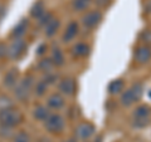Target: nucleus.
Instances as JSON below:
<instances>
[{"mask_svg":"<svg viewBox=\"0 0 151 142\" xmlns=\"http://www.w3.org/2000/svg\"><path fill=\"white\" fill-rule=\"evenodd\" d=\"M94 3H96L100 8H107L108 4L111 3V0H94Z\"/></svg>","mask_w":151,"mask_h":142,"instance_id":"nucleus-29","label":"nucleus"},{"mask_svg":"<svg viewBox=\"0 0 151 142\" xmlns=\"http://www.w3.org/2000/svg\"><path fill=\"white\" fill-rule=\"evenodd\" d=\"M141 40L144 42L145 45L151 47V30H144L142 34H141Z\"/></svg>","mask_w":151,"mask_h":142,"instance_id":"nucleus-28","label":"nucleus"},{"mask_svg":"<svg viewBox=\"0 0 151 142\" xmlns=\"http://www.w3.org/2000/svg\"><path fill=\"white\" fill-rule=\"evenodd\" d=\"M103 20V14L100 10H91L83 14L81 19V25L87 30H93L96 29Z\"/></svg>","mask_w":151,"mask_h":142,"instance_id":"nucleus-5","label":"nucleus"},{"mask_svg":"<svg viewBox=\"0 0 151 142\" xmlns=\"http://www.w3.org/2000/svg\"><path fill=\"white\" fill-rule=\"evenodd\" d=\"M13 130L14 128H12V127H6V126L0 125V137H1V138H5V140L13 138L14 133H15Z\"/></svg>","mask_w":151,"mask_h":142,"instance_id":"nucleus-26","label":"nucleus"},{"mask_svg":"<svg viewBox=\"0 0 151 142\" xmlns=\"http://www.w3.org/2000/svg\"><path fill=\"white\" fill-rule=\"evenodd\" d=\"M23 122V113L14 106L0 108V125L15 128Z\"/></svg>","mask_w":151,"mask_h":142,"instance_id":"nucleus-1","label":"nucleus"},{"mask_svg":"<svg viewBox=\"0 0 151 142\" xmlns=\"http://www.w3.org/2000/svg\"><path fill=\"white\" fill-rule=\"evenodd\" d=\"M18 82H19V72L15 68L8 70V72L5 73V75H4V82L3 83L6 88L13 89Z\"/></svg>","mask_w":151,"mask_h":142,"instance_id":"nucleus-15","label":"nucleus"},{"mask_svg":"<svg viewBox=\"0 0 151 142\" xmlns=\"http://www.w3.org/2000/svg\"><path fill=\"white\" fill-rule=\"evenodd\" d=\"M53 18H54V16H53V14H52L50 11H45L43 15H40L39 18L37 19V23H38V25H39V27L44 28V27L48 24V23H49Z\"/></svg>","mask_w":151,"mask_h":142,"instance_id":"nucleus-25","label":"nucleus"},{"mask_svg":"<svg viewBox=\"0 0 151 142\" xmlns=\"http://www.w3.org/2000/svg\"><path fill=\"white\" fill-rule=\"evenodd\" d=\"M44 50H47V45H45V44H42V45H39V48H38L37 54H38V55H43V54H45Z\"/></svg>","mask_w":151,"mask_h":142,"instance_id":"nucleus-31","label":"nucleus"},{"mask_svg":"<svg viewBox=\"0 0 151 142\" xmlns=\"http://www.w3.org/2000/svg\"><path fill=\"white\" fill-rule=\"evenodd\" d=\"M48 88H49V84L45 82L44 79L42 80H38L37 83H34V87H33V93L38 97H43L45 96V93L48 92Z\"/></svg>","mask_w":151,"mask_h":142,"instance_id":"nucleus-22","label":"nucleus"},{"mask_svg":"<svg viewBox=\"0 0 151 142\" xmlns=\"http://www.w3.org/2000/svg\"><path fill=\"white\" fill-rule=\"evenodd\" d=\"M58 92H60L64 97H72L77 92V82L74 78L65 77L59 79L58 82Z\"/></svg>","mask_w":151,"mask_h":142,"instance_id":"nucleus-8","label":"nucleus"},{"mask_svg":"<svg viewBox=\"0 0 151 142\" xmlns=\"http://www.w3.org/2000/svg\"><path fill=\"white\" fill-rule=\"evenodd\" d=\"M89 53H91V47L83 42H78L72 47V54L76 58H86Z\"/></svg>","mask_w":151,"mask_h":142,"instance_id":"nucleus-13","label":"nucleus"},{"mask_svg":"<svg viewBox=\"0 0 151 142\" xmlns=\"http://www.w3.org/2000/svg\"><path fill=\"white\" fill-rule=\"evenodd\" d=\"M33 87H34V80L32 75H27L25 78L19 79V82L13 88L14 97L20 102H25L33 92Z\"/></svg>","mask_w":151,"mask_h":142,"instance_id":"nucleus-3","label":"nucleus"},{"mask_svg":"<svg viewBox=\"0 0 151 142\" xmlns=\"http://www.w3.org/2000/svg\"><path fill=\"white\" fill-rule=\"evenodd\" d=\"M78 33H79V24L74 20L69 22L62 34V42L63 43H70L77 38Z\"/></svg>","mask_w":151,"mask_h":142,"instance_id":"nucleus-11","label":"nucleus"},{"mask_svg":"<svg viewBox=\"0 0 151 142\" xmlns=\"http://www.w3.org/2000/svg\"><path fill=\"white\" fill-rule=\"evenodd\" d=\"M144 94V86L141 83H134L125 89L120 96V103L124 107H131L137 103Z\"/></svg>","mask_w":151,"mask_h":142,"instance_id":"nucleus-2","label":"nucleus"},{"mask_svg":"<svg viewBox=\"0 0 151 142\" xmlns=\"http://www.w3.org/2000/svg\"><path fill=\"white\" fill-rule=\"evenodd\" d=\"M92 1H93V0H72L70 6H72L73 11L82 13V11H86L87 9L91 6Z\"/></svg>","mask_w":151,"mask_h":142,"instance_id":"nucleus-19","label":"nucleus"},{"mask_svg":"<svg viewBox=\"0 0 151 142\" xmlns=\"http://www.w3.org/2000/svg\"><path fill=\"white\" fill-rule=\"evenodd\" d=\"M45 11H47V10H45L44 3L42 1V0H38L37 3L33 4V6H32V9H30V16L37 20V19L39 18L40 15H43Z\"/></svg>","mask_w":151,"mask_h":142,"instance_id":"nucleus-21","label":"nucleus"},{"mask_svg":"<svg viewBox=\"0 0 151 142\" xmlns=\"http://www.w3.org/2000/svg\"><path fill=\"white\" fill-rule=\"evenodd\" d=\"M8 57V47L4 44H0V58L1 57Z\"/></svg>","mask_w":151,"mask_h":142,"instance_id":"nucleus-30","label":"nucleus"},{"mask_svg":"<svg viewBox=\"0 0 151 142\" xmlns=\"http://www.w3.org/2000/svg\"><path fill=\"white\" fill-rule=\"evenodd\" d=\"M28 25H29V22L28 19H22L18 24L13 28V30L10 33V37L13 39H20L25 35V33L28 30Z\"/></svg>","mask_w":151,"mask_h":142,"instance_id":"nucleus-14","label":"nucleus"},{"mask_svg":"<svg viewBox=\"0 0 151 142\" xmlns=\"http://www.w3.org/2000/svg\"><path fill=\"white\" fill-rule=\"evenodd\" d=\"M50 113L52 112L47 105H37L33 107V111H32L33 117H34V120H37L38 122H44L47 118L49 117Z\"/></svg>","mask_w":151,"mask_h":142,"instance_id":"nucleus-12","label":"nucleus"},{"mask_svg":"<svg viewBox=\"0 0 151 142\" xmlns=\"http://www.w3.org/2000/svg\"><path fill=\"white\" fill-rule=\"evenodd\" d=\"M132 121H134V127L136 128H144L150 123V118H134Z\"/></svg>","mask_w":151,"mask_h":142,"instance_id":"nucleus-27","label":"nucleus"},{"mask_svg":"<svg viewBox=\"0 0 151 142\" xmlns=\"http://www.w3.org/2000/svg\"><path fill=\"white\" fill-rule=\"evenodd\" d=\"M134 59L139 64H147L151 60V47L145 45V44L139 45L135 49Z\"/></svg>","mask_w":151,"mask_h":142,"instance_id":"nucleus-10","label":"nucleus"},{"mask_svg":"<svg viewBox=\"0 0 151 142\" xmlns=\"http://www.w3.org/2000/svg\"><path fill=\"white\" fill-rule=\"evenodd\" d=\"M27 48H28L27 43L23 38H20V39H13L12 43L8 45V57L13 60L20 59L27 53Z\"/></svg>","mask_w":151,"mask_h":142,"instance_id":"nucleus-7","label":"nucleus"},{"mask_svg":"<svg viewBox=\"0 0 151 142\" xmlns=\"http://www.w3.org/2000/svg\"><path fill=\"white\" fill-rule=\"evenodd\" d=\"M145 11L151 13V0H147V1H146V5H145Z\"/></svg>","mask_w":151,"mask_h":142,"instance_id":"nucleus-32","label":"nucleus"},{"mask_svg":"<svg viewBox=\"0 0 151 142\" xmlns=\"http://www.w3.org/2000/svg\"><path fill=\"white\" fill-rule=\"evenodd\" d=\"M107 91L111 96H117V94H121L122 92L125 91V82L124 79L121 78H117V79H113L108 83L107 86Z\"/></svg>","mask_w":151,"mask_h":142,"instance_id":"nucleus-16","label":"nucleus"},{"mask_svg":"<svg viewBox=\"0 0 151 142\" xmlns=\"http://www.w3.org/2000/svg\"><path fill=\"white\" fill-rule=\"evenodd\" d=\"M38 68H39L42 72H45V73H49V72H53V69L54 68V64L52 63V60L48 58V59H42L39 64H38Z\"/></svg>","mask_w":151,"mask_h":142,"instance_id":"nucleus-24","label":"nucleus"},{"mask_svg":"<svg viewBox=\"0 0 151 142\" xmlns=\"http://www.w3.org/2000/svg\"><path fill=\"white\" fill-rule=\"evenodd\" d=\"M150 115H151V108L147 105H140L132 112V117L134 118H150Z\"/></svg>","mask_w":151,"mask_h":142,"instance_id":"nucleus-20","label":"nucleus"},{"mask_svg":"<svg viewBox=\"0 0 151 142\" xmlns=\"http://www.w3.org/2000/svg\"><path fill=\"white\" fill-rule=\"evenodd\" d=\"M96 133V126H94L92 122H81L77 127L74 128V136L76 140L86 142L88 141L91 137Z\"/></svg>","mask_w":151,"mask_h":142,"instance_id":"nucleus-6","label":"nucleus"},{"mask_svg":"<svg viewBox=\"0 0 151 142\" xmlns=\"http://www.w3.org/2000/svg\"><path fill=\"white\" fill-rule=\"evenodd\" d=\"M49 59L52 60V63L54 64V67H62L65 63V58L63 54V50L58 48V47H54V48L50 49V57Z\"/></svg>","mask_w":151,"mask_h":142,"instance_id":"nucleus-17","label":"nucleus"},{"mask_svg":"<svg viewBox=\"0 0 151 142\" xmlns=\"http://www.w3.org/2000/svg\"><path fill=\"white\" fill-rule=\"evenodd\" d=\"M59 27H60V22H59L57 18H53V19H52V20L48 23V24H47V25L43 28L45 37L52 38L53 35H55V33L58 32Z\"/></svg>","mask_w":151,"mask_h":142,"instance_id":"nucleus-18","label":"nucleus"},{"mask_svg":"<svg viewBox=\"0 0 151 142\" xmlns=\"http://www.w3.org/2000/svg\"><path fill=\"white\" fill-rule=\"evenodd\" d=\"M63 142H77V140H76V138H68V140H65Z\"/></svg>","mask_w":151,"mask_h":142,"instance_id":"nucleus-33","label":"nucleus"},{"mask_svg":"<svg viewBox=\"0 0 151 142\" xmlns=\"http://www.w3.org/2000/svg\"><path fill=\"white\" fill-rule=\"evenodd\" d=\"M44 128L47 132L52 135H59L62 133L65 128V118L60 115V113H50L49 117L43 122Z\"/></svg>","mask_w":151,"mask_h":142,"instance_id":"nucleus-4","label":"nucleus"},{"mask_svg":"<svg viewBox=\"0 0 151 142\" xmlns=\"http://www.w3.org/2000/svg\"><path fill=\"white\" fill-rule=\"evenodd\" d=\"M30 136L27 131H18L14 133L12 142H30Z\"/></svg>","mask_w":151,"mask_h":142,"instance_id":"nucleus-23","label":"nucleus"},{"mask_svg":"<svg viewBox=\"0 0 151 142\" xmlns=\"http://www.w3.org/2000/svg\"><path fill=\"white\" fill-rule=\"evenodd\" d=\"M45 105L49 107V110L59 111L65 106V97L60 92H53L47 97Z\"/></svg>","mask_w":151,"mask_h":142,"instance_id":"nucleus-9","label":"nucleus"}]
</instances>
